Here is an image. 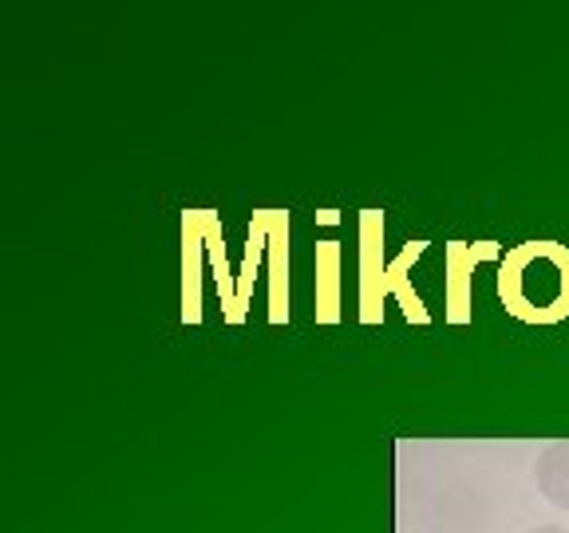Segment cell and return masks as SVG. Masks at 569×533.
<instances>
[{"mask_svg":"<svg viewBox=\"0 0 569 533\" xmlns=\"http://www.w3.org/2000/svg\"><path fill=\"white\" fill-rule=\"evenodd\" d=\"M526 533H569V530H561V525H538V530H526Z\"/></svg>","mask_w":569,"mask_h":533,"instance_id":"7a4b0ae2","label":"cell"},{"mask_svg":"<svg viewBox=\"0 0 569 533\" xmlns=\"http://www.w3.org/2000/svg\"><path fill=\"white\" fill-rule=\"evenodd\" d=\"M538 490L546 494V502L558 510H569V443H553L550 451L538 459Z\"/></svg>","mask_w":569,"mask_h":533,"instance_id":"6da1fadb","label":"cell"}]
</instances>
